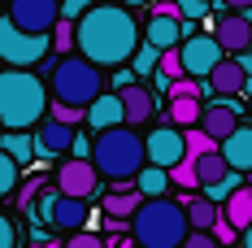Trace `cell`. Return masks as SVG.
I'll return each mask as SVG.
<instances>
[{
	"instance_id": "obj_13",
	"label": "cell",
	"mask_w": 252,
	"mask_h": 248,
	"mask_svg": "<svg viewBox=\"0 0 252 248\" xmlns=\"http://www.w3.org/2000/svg\"><path fill=\"white\" fill-rule=\"evenodd\" d=\"M213 39H218L222 57H230V61L248 57V48H252V31H248V22H244L239 13H222V18H213Z\"/></svg>"
},
{
	"instance_id": "obj_11",
	"label": "cell",
	"mask_w": 252,
	"mask_h": 248,
	"mask_svg": "<svg viewBox=\"0 0 252 248\" xmlns=\"http://www.w3.org/2000/svg\"><path fill=\"white\" fill-rule=\"evenodd\" d=\"M4 18L18 26L22 35H52V26H57V0H13Z\"/></svg>"
},
{
	"instance_id": "obj_34",
	"label": "cell",
	"mask_w": 252,
	"mask_h": 248,
	"mask_svg": "<svg viewBox=\"0 0 252 248\" xmlns=\"http://www.w3.org/2000/svg\"><path fill=\"white\" fill-rule=\"evenodd\" d=\"M174 13H178V22L187 26V22H200V18H209V4H204V0H183V4H174Z\"/></svg>"
},
{
	"instance_id": "obj_15",
	"label": "cell",
	"mask_w": 252,
	"mask_h": 248,
	"mask_svg": "<svg viewBox=\"0 0 252 248\" xmlns=\"http://www.w3.org/2000/svg\"><path fill=\"white\" fill-rule=\"evenodd\" d=\"M218 157L226 161L230 174H239V178H252V126L239 122L235 131H230V140H222L218 144Z\"/></svg>"
},
{
	"instance_id": "obj_5",
	"label": "cell",
	"mask_w": 252,
	"mask_h": 248,
	"mask_svg": "<svg viewBox=\"0 0 252 248\" xmlns=\"http://www.w3.org/2000/svg\"><path fill=\"white\" fill-rule=\"evenodd\" d=\"M48 92L52 105H70V109H87L92 100L104 96V70H96L83 57H48Z\"/></svg>"
},
{
	"instance_id": "obj_23",
	"label": "cell",
	"mask_w": 252,
	"mask_h": 248,
	"mask_svg": "<svg viewBox=\"0 0 252 248\" xmlns=\"http://www.w3.org/2000/svg\"><path fill=\"white\" fill-rule=\"evenodd\" d=\"M183 213H187V226H191L196 235H209V231H213V222H218V205H209L204 196L183 200Z\"/></svg>"
},
{
	"instance_id": "obj_35",
	"label": "cell",
	"mask_w": 252,
	"mask_h": 248,
	"mask_svg": "<svg viewBox=\"0 0 252 248\" xmlns=\"http://www.w3.org/2000/svg\"><path fill=\"white\" fill-rule=\"evenodd\" d=\"M18 174H22V170H18V166H13V161L0 152V196H9V192L18 187Z\"/></svg>"
},
{
	"instance_id": "obj_10",
	"label": "cell",
	"mask_w": 252,
	"mask_h": 248,
	"mask_svg": "<svg viewBox=\"0 0 252 248\" xmlns=\"http://www.w3.org/2000/svg\"><path fill=\"white\" fill-rule=\"evenodd\" d=\"M52 183H57V196L65 200H87L96 196V187H100V174L92 170V161H61L57 166V174H52Z\"/></svg>"
},
{
	"instance_id": "obj_44",
	"label": "cell",
	"mask_w": 252,
	"mask_h": 248,
	"mask_svg": "<svg viewBox=\"0 0 252 248\" xmlns=\"http://www.w3.org/2000/svg\"><path fill=\"white\" fill-rule=\"evenodd\" d=\"M39 248H61V244H39Z\"/></svg>"
},
{
	"instance_id": "obj_31",
	"label": "cell",
	"mask_w": 252,
	"mask_h": 248,
	"mask_svg": "<svg viewBox=\"0 0 252 248\" xmlns=\"http://www.w3.org/2000/svg\"><path fill=\"white\" fill-rule=\"evenodd\" d=\"M204 92H209V87L196 83V78H178V83H170V92H165V96H170V100H200Z\"/></svg>"
},
{
	"instance_id": "obj_9",
	"label": "cell",
	"mask_w": 252,
	"mask_h": 248,
	"mask_svg": "<svg viewBox=\"0 0 252 248\" xmlns=\"http://www.w3.org/2000/svg\"><path fill=\"white\" fill-rule=\"evenodd\" d=\"M31 213H35V218H44V222H52L57 231H70V235L87 231V218H92L87 200H65V196H57V192H48L44 200H35V209H31Z\"/></svg>"
},
{
	"instance_id": "obj_36",
	"label": "cell",
	"mask_w": 252,
	"mask_h": 248,
	"mask_svg": "<svg viewBox=\"0 0 252 248\" xmlns=\"http://www.w3.org/2000/svg\"><path fill=\"white\" fill-rule=\"evenodd\" d=\"M61 248H104V240L96 235V231H78V235H70Z\"/></svg>"
},
{
	"instance_id": "obj_28",
	"label": "cell",
	"mask_w": 252,
	"mask_h": 248,
	"mask_svg": "<svg viewBox=\"0 0 252 248\" xmlns=\"http://www.w3.org/2000/svg\"><path fill=\"white\" fill-rule=\"evenodd\" d=\"M157 61H161V52H152L148 44H139V48H135V57H130L126 66H130V74H139V78H152V74H157Z\"/></svg>"
},
{
	"instance_id": "obj_6",
	"label": "cell",
	"mask_w": 252,
	"mask_h": 248,
	"mask_svg": "<svg viewBox=\"0 0 252 248\" xmlns=\"http://www.w3.org/2000/svg\"><path fill=\"white\" fill-rule=\"evenodd\" d=\"M52 52L48 35H22L9 18H0V61L9 70H31Z\"/></svg>"
},
{
	"instance_id": "obj_22",
	"label": "cell",
	"mask_w": 252,
	"mask_h": 248,
	"mask_svg": "<svg viewBox=\"0 0 252 248\" xmlns=\"http://www.w3.org/2000/svg\"><path fill=\"white\" fill-rule=\"evenodd\" d=\"M130 187L139 192V200H161V196H170V174L157 170V166H144V170L135 174Z\"/></svg>"
},
{
	"instance_id": "obj_19",
	"label": "cell",
	"mask_w": 252,
	"mask_h": 248,
	"mask_svg": "<svg viewBox=\"0 0 252 248\" xmlns=\"http://www.w3.org/2000/svg\"><path fill=\"white\" fill-rule=\"evenodd\" d=\"M218 222H226L235 235L239 231H252V187H239L235 196H226L218 205Z\"/></svg>"
},
{
	"instance_id": "obj_4",
	"label": "cell",
	"mask_w": 252,
	"mask_h": 248,
	"mask_svg": "<svg viewBox=\"0 0 252 248\" xmlns=\"http://www.w3.org/2000/svg\"><path fill=\"white\" fill-rule=\"evenodd\" d=\"M144 135H135L130 126H113L92 140V170L109 178L113 187H130L135 174L144 170Z\"/></svg>"
},
{
	"instance_id": "obj_33",
	"label": "cell",
	"mask_w": 252,
	"mask_h": 248,
	"mask_svg": "<svg viewBox=\"0 0 252 248\" xmlns=\"http://www.w3.org/2000/svg\"><path fill=\"white\" fill-rule=\"evenodd\" d=\"M157 74L165 78V83H178V78H183V61H178V48H174V52H161V61H157Z\"/></svg>"
},
{
	"instance_id": "obj_1",
	"label": "cell",
	"mask_w": 252,
	"mask_h": 248,
	"mask_svg": "<svg viewBox=\"0 0 252 248\" xmlns=\"http://www.w3.org/2000/svg\"><path fill=\"white\" fill-rule=\"evenodd\" d=\"M139 44H144V35H139L135 13H130V9H118V4H92V9L74 22V48H78V57L92 61L96 70L126 66Z\"/></svg>"
},
{
	"instance_id": "obj_2",
	"label": "cell",
	"mask_w": 252,
	"mask_h": 248,
	"mask_svg": "<svg viewBox=\"0 0 252 248\" xmlns=\"http://www.w3.org/2000/svg\"><path fill=\"white\" fill-rule=\"evenodd\" d=\"M48 118V87L35 70H0V131L26 135Z\"/></svg>"
},
{
	"instance_id": "obj_45",
	"label": "cell",
	"mask_w": 252,
	"mask_h": 248,
	"mask_svg": "<svg viewBox=\"0 0 252 248\" xmlns=\"http://www.w3.org/2000/svg\"><path fill=\"white\" fill-rule=\"evenodd\" d=\"M248 66H252V48H248Z\"/></svg>"
},
{
	"instance_id": "obj_18",
	"label": "cell",
	"mask_w": 252,
	"mask_h": 248,
	"mask_svg": "<svg viewBox=\"0 0 252 248\" xmlns=\"http://www.w3.org/2000/svg\"><path fill=\"white\" fill-rule=\"evenodd\" d=\"M83 122L92 126L96 135L113 131V126H122V100H118V92H104L100 100H92V105L83 109Z\"/></svg>"
},
{
	"instance_id": "obj_26",
	"label": "cell",
	"mask_w": 252,
	"mask_h": 248,
	"mask_svg": "<svg viewBox=\"0 0 252 248\" xmlns=\"http://www.w3.org/2000/svg\"><path fill=\"white\" fill-rule=\"evenodd\" d=\"M191 170H196V183L200 187H213V183H222L226 178V161L218 157V152H209V157H200V161H191Z\"/></svg>"
},
{
	"instance_id": "obj_8",
	"label": "cell",
	"mask_w": 252,
	"mask_h": 248,
	"mask_svg": "<svg viewBox=\"0 0 252 248\" xmlns=\"http://www.w3.org/2000/svg\"><path fill=\"white\" fill-rule=\"evenodd\" d=\"M191 31H196V26H183V22H178L174 4H157L152 18H148V26H144L139 35H144V44H148L152 52H174Z\"/></svg>"
},
{
	"instance_id": "obj_17",
	"label": "cell",
	"mask_w": 252,
	"mask_h": 248,
	"mask_svg": "<svg viewBox=\"0 0 252 248\" xmlns=\"http://www.w3.org/2000/svg\"><path fill=\"white\" fill-rule=\"evenodd\" d=\"M118 100H122V126H130V131H135L139 122H148L152 109H157V96H152L144 83H130V87H122V92H118Z\"/></svg>"
},
{
	"instance_id": "obj_29",
	"label": "cell",
	"mask_w": 252,
	"mask_h": 248,
	"mask_svg": "<svg viewBox=\"0 0 252 248\" xmlns=\"http://www.w3.org/2000/svg\"><path fill=\"white\" fill-rule=\"evenodd\" d=\"M170 174V187H178V192H191V196H200V183H196V170H191V161H178Z\"/></svg>"
},
{
	"instance_id": "obj_27",
	"label": "cell",
	"mask_w": 252,
	"mask_h": 248,
	"mask_svg": "<svg viewBox=\"0 0 252 248\" xmlns=\"http://www.w3.org/2000/svg\"><path fill=\"white\" fill-rule=\"evenodd\" d=\"M209 152H218V144L204 135L200 126H191V131H183V161H200Z\"/></svg>"
},
{
	"instance_id": "obj_3",
	"label": "cell",
	"mask_w": 252,
	"mask_h": 248,
	"mask_svg": "<svg viewBox=\"0 0 252 248\" xmlns=\"http://www.w3.org/2000/svg\"><path fill=\"white\" fill-rule=\"evenodd\" d=\"M191 235L183 200L161 196V200H139L135 218H130V244L135 248H183Z\"/></svg>"
},
{
	"instance_id": "obj_12",
	"label": "cell",
	"mask_w": 252,
	"mask_h": 248,
	"mask_svg": "<svg viewBox=\"0 0 252 248\" xmlns=\"http://www.w3.org/2000/svg\"><path fill=\"white\" fill-rule=\"evenodd\" d=\"M144 161L157 166V170H174L178 161H183V131H174L170 122L152 126L148 135H144Z\"/></svg>"
},
{
	"instance_id": "obj_14",
	"label": "cell",
	"mask_w": 252,
	"mask_h": 248,
	"mask_svg": "<svg viewBox=\"0 0 252 248\" xmlns=\"http://www.w3.org/2000/svg\"><path fill=\"white\" fill-rule=\"evenodd\" d=\"M248 70H252L248 57H239V61L222 57V66L204 78V87H209L218 100H239V96H244V83H248Z\"/></svg>"
},
{
	"instance_id": "obj_25",
	"label": "cell",
	"mask_w": 252,
	"mask_h": 248,
	"mask_svg": "<svg viewBox=\"0 0 252 248\" xmlns=\"http://www.w3.org/2000/svg\"><path fill=\"white\" fill-rule=\"evenodd\" d=\"M165 109H170V126H174V131L200 126V113H204L200 100H165Z\"/></svg>"
},
{
	"instance_id": "obj_38",
	"label": "cell",
	"mask_w": 252,
	"mask_h": 248,
	"mask_svg": "<svg viewBox=\"0 0 252 248\" xmlns=\"http://www.w3.org/2000/svg\"><path fill=\"white\" fill-rule=\"evenodd\" d=\"M0 248H18V226L9 213H0Z\"/></svg>"
},
{
	"instance_id": "obj_41",
	"label": "cell",
	"mask_w": 252,
	"mask_h": 248,
	"mask_svg": "<svg viewBox=\"0 0 252 248\" xmlns=\"http://www.w3.org/2000/svg\"><path fill=\"white\" fill-rule=\"evenodd\" d=\"M183 248H218V244H213V235H196V231H191V235L183 240Z\"/></svg>"
},
{
	"instance_id": "obj_42",
	"label": "cell",
	"mask_w": 252,
	"mask_h": 248,
	"mask_svg": "<svg viewBox=\"0 0 252 248\" xmlns=\"http://www.w3.org/2000/svg\"><path fill=\"white\" fill-rule=\"evenodd\" d=\"M239 18H244V22H248V31H252V4H244V9H239Z\"/></svg>"
},
{
	"instance_id": "obj_24",
	"label": "cell",
	"mask_w": 252,
	"mask_h": 248,
	"mask_svg": "<svg viewBox=\"0 0 252 248\" xmlns=\"http://www.w3.org/2000/svg\"><path fill=\"white\" fill-rule=\"evenodd\" d=\"M0 152L22 170V166L35 161V140H31V135H4V131H0Z\"/></svg>"
},
{
	"instance_id": "obj_7",
	"label": "cell",
	"mask_w": 252,
	"mask_h": 248,
	"mask_svg": "<svg viewBox=\"0 0 252 248\" xmlns=\"http://www.w3.org/2000/svg\"><path fill=\"white\" fill-rule=\"evenodd\" d=\"M178 61H183V78H209L218 66H222V48H218V39L213 35H204L200 26L178 44Z\"/></svg>"
},
{
	"instance_id": "obj_37",
	"label": "cell",
	"mask_w": 252,
	"mask_h": 248,
	"mask_svg": "<svg viewBox=\"0 0 252 248\" xmlns=\"http://www.w3.org/2000/svg\"><path fill=\"white\" fill-rule=\"evenodd\" d=\"M70 161H92V140L78 135V131H74V140H70Z\"/></svg>"
},
{
	"instance_id": "obj_32",
	"label": "cell",
	"mask_w": 252,
	"mask_h": 248,
	"mask_svg": "<svg viewBox=\"0 0 252 248\" xmlns=\"http://www.w3.org/2000/svg\"><path fill=\"white\" fill-rule=\"evenodd\" d=\"M48 122L70 126V131H74V126L83 122V109H70V105H52V100H48Z\"/></svg>"
},
{
	"instance_id": "obj_30",
	"label": "cell",
	"mask_w": 252,
	"mask_h": 248,
	"mask_svg": "<svg viewBox=\"0 0 252 248\" xmlns=\"http://www.w3.org/2000/svg\"><path fill=\"white\" fill-rule=\"evenodd\" d=\"M48 44L61 52V57H74V26L57 18V26H52V35H48Z\"/></svg>"
},
{
	"instance_id": "obj_43",
	"label": "cell",
	"mask_w": 252,
	"mask_h": 248,
	"mask_svg": "<svg viewBox=\"0 0 252 248\" xmlns=\"http://www.w3.org/2000/svg\"><path fill=\"white\" fill-rule=\"evenodd\" d=\"M239 248H252V231H244V240H239Z\"/></svg>"
},
{
	"instance_id": "obj_16",
	"label": "cell",
	"mask_w": 252,
	"mask_h": 248,
	"mask_svg": "<svg viewBox=\"0 0 252 248\" xmlns=\"http://www.w3.org/2000/svg\"><path fill=\"white\" fill-rule=\"evenodd\" d=\"M239 109H244V100H213V105H204V113H200V131L213 140V144L230 140V131L239 126Z\"/></svg>"
},
{
	"instance_id": "obj_40",
	"label": "cell",
	"mask_w": 252,
	"mask_h": 248,
	"mask_svg": "<svg viewBox=\"0 0 252 248\" xmlns=\"http://www.w3.org/2000/svg\"><path fill=\"white\" fill-rule=\"evenodd\" d=\"M209 235H213V244L222 248V244H235V231H230L226 222H213V231H209Z\"/></svg>"
},
{
	"instance_id": "obj_39",
	"label": "cell",
	"mask_w": 252,
	"mask_h": 248,
	"mask_svg": "<svg viewBox=\"0 0 252 248\" xmlns=\"http://www.w3.org/2000/svg\"><path fill=\"white\" fill-rule=\"evenodd\" d=\"M39 187H44V174H35V178L26 183L22 192H18V200H22V209H35V196H39Z\"/></svg>"
},
{
	"instance_id": "obj_20",
	"label": "cell",
	"mask_w": 252,
	"mask_h": 248,
	"mask_svg": "<svg viewBox=\"0 0 252 248\" xmlns=\"http://www.w3.org/2000/svg\"><path fill=\"white\" fill-rule=\"evenodd\" d=\"M35 140V157H57V152H70V140H74V131L70 126H57V122H39V135H31Z\"/></svg>"
},
{
	"instance_id": "obj_21",
	"label": "cell",
	"mask_w": 252,
	"mask_h": 248,
	"mask_svg": "<svg viewBox=\"0 0 252 248\" xmlns=\"http://www.w3.org/2000/svg\"><path fill=\"white\" fill-rule=\"evenodd\" d=\"M104 218H109V222H130V218H135V209H139V192H135V187H113V192H109V196H104Z\"/></svg>"
}]
</instances>
